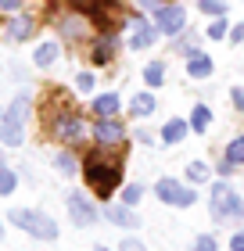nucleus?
<instances>
[{"mask_svg":"<svg viewBox=\"0 0 244 251\" xmlns=\"http://www.w3.org/2000/svg\"><path fill=\"white\" fill-rule=\"evenodd\" d=\"M54 58H57V43H40V47H36V54H32V61H36V65H43V68H47V65H54Z\"/></svg>","mask_w":244,"mask_h":251,"instance_id":"nucleus-21","label":"nucleus"},{"mask_svg":"<svg viewBox=\"0 0 244 251\" xmlns=\"http://www.w3.org/2000/svg\"><path fill=\"white\" fill-rule=\"evenodd\" d=\"M144 79H147L151 86H158L162 79H165V65H162V61H151V65L144 68Z\"/></svg>","mask_w":244,"mask_h":251,"instance_id":"nucleus-26","label":"nucleus"},{"mask_svg":"<svg viewBox=\"0 0 244 251\" xmlns=\"http://www.w3.org/2000/svg\"><path fill=\"white\" fill-rule=\"evenodd\" d=\"M94 140H97V147H119V144L126 140V126H122L119 119H97Z\"/></svg>","mask_w":244,"mask_h":251,"instance_id":"nucleus-9","label":"nucleus"},{"mask_svg":"<svg viewBox=\"0 0 244 251\" xmlns=\"http://www.w3.org/2000/svg\"><path fill=\"white\" fill-rule=\"evenodd\" d=\"M226 162L234 165V169H241V165H244V133L230 140V147H226Z\"/></svg>","mask_w":244,"mask_h":251,"instance_id":"nucleus-19","label":"nucleus"},{"mask_svg":"<svg viewBox=\"0 0 244 251\" xmlns=\"http://www.w3.org/2000/svg\"><path fill=\"white\" fill-rule=\"evenodd\" d=\"M51 129H54L57 140H65V144H79L83 140V119H79L76 111H57Z\"/></svg>","mask_w":244,"mask_h":251,"instance_id":"nucleus-7","label":"nucleus"},{"mask_svg":"<svg viewBox=\"0 0 244 251\" xmlns=\"http://www.w3.org/2000/svg\"><path fill=\"white\" fill-rule=\"evenodd\" d=\"M83 176H86V187L97 194V198H111L122 183V158L119 154H108L104 147L86 154L83 162Z\"/></svg>","mask_w":244,"mask_h":251,"instance_id":"nucleus-1","label":"nucleus"},{"mask_svg":"<svg viewBox=\"0 0 244 251\" xmlns=\"http://www.w3.org/2000/svg\"><path fill=\"white\" fill-rule=\"evenodd\" d=\"M230 97H234V104H237V108H241V111H244V90H241V86H237V90H234V94H230Z\"/></svg>","mask_w":244,"mask_h":251,"instance_id":"nucleus-35","label":"nucleus"},{"mask_svg":"<svg viewBox=\"0 0 244 251\" xmlns=\"http://www.w3.org/2000/svg\"><path fill=\"white\" fill-rule=\"evenodd\" d=\"M208 36H212V40H223V36H226V22H223V18H216L212 25H208Z\"/></svg>","mask_w":244,"mask_h":251,"instance_id":"nucleus-30","label":"nucleus"},{"mask_svg":"<svg viewBox=\"0 0 244 251\" xmlns=\"http://www.w3.org/2000/svg\"><path fill=\"white\" fill-rule=\"evenodd\" d=\"M230 251H244V230H237L230 237Z\"/></svg>","mask_w":244,"mask_h":251,"instance_id":"nucleus-33","label":"nucleus"},{"mask_svg":"<svg viewBox=\"0 0 244 251\" xmlns=\"http://www.w3.org/2000/svg\"><path fill=\"white\" fill-rule=\"evenodd\" d=\"M72 4H76V7H83V11H90V7L97 4V0H72Z\"/></svg>","mask_w":244,"mask_h":251,"instance_id":"nucleus-37","label":"nucleus"},{"mask_svg":"<svg viewBox=\"0 0 244 251\" xmlns=\"http://www.w3.org/2000/svg\"><path fill=\"white\" fill-rule=\"evenodd\" d=\"M115 50H119V36H111V32H104V36L94 43V65H108L111 58H115Z\"/></svg>","mask_w":244,"mask_h":251,"instance_id":"nucleus-12","label":"nucleus"},{"mask_svg":"<svg viewBox=\"0 0 244 251\" xmlns=\"http://www.w3.org/2000/svg\"><path fill=\"white\" fill-rule=\"evenodd\" d=\"M0 241H4V226H0Z\"/></svg>","mask_w":244,"mask_h":251,"instance_id":"nucleus-40","label":"nucleus"},{"mask_svg":"<svg viewBox=\"0 0 244 251\" xmlns=\"http://www.w3.org/2000/svg\"><path fill=\"white\" fill-rule=\"evenodd\" d=\"M54 165H57V173H61V176H72V173H79L76 158L68 154V151H61V154H57V158H54Z\"/></svg>","mask_w":244,"mask_h":251,"instance_id":"nucleus-23","label":"nucleus"},{"mask_svg":"<svg viewBox=\"0 0 244 251\" xmlns=\"http://www.w3.org/2000/svg\"><path fill=\"white\" fill-rule=\"evenodd\" d=\"M119 251H147L136 237H122V244H119Z\"/></svg>","mask_w":244,"mask_h":251,"instance_id":"nucleus-31","label":"nucleus"},{"mask_svg":"<svg viewBox=\"0 0 244 251\" xmlns=\"http://www.w3.org/2000/svg\"><path fill=\"white\" fill-rule=\"evenodd\" d=\"M90 18H94V25L101 32H111L122 22V4L119 0H97V4L90 7Z\"/></svg>","mask_w":244,"mask_h":251,"instance_id":"nucleus-6","label":"nucleus"},{"mask_svg":"<svg viewBox=\"0 0 244 251\" xmlns=\"http://www.w3.org/2000/svg\"><path fill=\"white\" fill-rule=\"evenodd\" d=\"M155 25H158V32L176 36L180 29H187V11H183L180 4H165V7L155 11Z\"/></svg>","mask_w":244,"mask_h":251,"instance_id":"nucleus-8","label":"nucleus"},{"mask_svg":"<svg viewBox=\"0 0 244 251\" xmlns=\"http://www.w3.org/2000/svg\"><path fill=\"white\" fill-rule=\"evenodd\" d=\"M0 165H4V154H0Z\"/></svg>","mask_w":244,"mask_h":251,"instance_id":"nucleus-41","label":"nucleus"},{"mask_svg":"<svg viewBox=\"0 0 244 251\" xmlns=\"http://www.w3.org/2000/svg\"><path fill=\"white\" fill-rule=\"evenodd\" d=\"M15 7H22V0H0V11H15Z\"/></svg>","mask_w":244,"mask_h":251,"instance_id":"nucleus-36","label":"nucleus"},{"mask_svg":"<svg viewBox=\"0 0 244 251\" xmlns=\"http://www.w3.org/2000/svg\"><path fill=\"white\" fill-rule=\"evenodd\" d=\"M90 251H108V248H90Z\"/></svg>","mask_w":244,"mask_h":251,"instance_id":"nucleus-39","label":"nucleus"},{"mask_svg":"<svg viewBox=\"0 0 244 251\" xmlns=\"http://www.w3.org/2000/svg\"><path fill=\"white\" fill-rule=\"evenodd\" d=\"M187 133H190V122H183V119H169L165 126H162V144H180Z\"/></svg>","mask_w":244,"mask_h":251,"instance_id":"nucleus-13","label":"nucleus"},{"mask_svg":"<svg viewBox=\"0 0 244 251\" xmlns=\"http://www.w3.org/2000/svg\"><path fill=\"white\" fill-rule=\"evenodd\" d=\"M140 198H144V187H140V183H130V187L122 190V204H130V208H133Z\"/></svg>","mask_w":244,"mask_h":251,"instance_id":"nucleus-28","label":"nucleus"},{"mask_svg":"<svg viewBox=\"0 0 244 251\" xmlns=\"http://www.w3.org/2000/svg\"><path fill=\"white\" fill-rule=\"evenodd\" d=\"M136 4H140V7H155V11L162 7V4H158V0H136Z\"/></svg>","mask_w":244,"mask_h":251,"instance_id":"nucleus-38","label":"nucleus"},{"mask_svg":"<svg viewBox=\"0 0 244 251\" xmlns=\"http://www.w3.org/2000/svg\"><path fill=\"white\" fill-rule=\"evenodd\" d=\"M187 176H190V183H205V179L212 176V173H208V165H205V162H190V165H187Z\"/></svg>","mask_w":244,"mask_h":251,"instance_id":"nucleus-27","label":"nucleus"},{"mask_svg":"<svg viewBox=\"0 0 244 251\" xmlns=\"http://www.w3.org/2000/svg\"><path fill=\"white\" fill-rule=\"evenodd\" d=\"M130 111H133L136 119H147L151 111H155V97H151V94H136V97L130 100Z\"/></svg>","mask_w":244,"mask_h":251,"instance_id":"nucleus-17","label":"nucleus"},{"mask_svg":"<svg viewBox=\"0 0 244 251\" xmlns=\"http://www.w3.org/2000/svg\"><path fill=\"white\" fill-rule=\"evenodd\" d=\"M187 75H194V79L212 75V58H208V54H194V58L187 61Z\"/></svg>","mask_w":244,"mask_h":251,"instance_id":"nucleus-16","label":"nucleus"},{"mask_svg":"<svg viewBox=\"0 0 244 251\" xmlns=\"http://www.w3.org/2000/svg\"><path fill=\"white\" fill-rule=\"evenodd\" d=\"M94 111L101 119H115V111H119V94H101L94 97Z\"/></svg>","mask_w":244,"mask_h":251,"instance_id":"nucleus-15","label":"nucleus"},{"mask_svg":"<svg viewBox=\"0 0 244 251\" xmlns=\"http://www.w3.org/2000/svg\"><path fill=\"white\" fill-rule=\"evenodd\" d=\"M65 204H68V219H72V226H79V230H86V226H94L97 223V204L86 198V194H68L65 198Z\"/></svg>","mask_w":244,"mask_h":251,"instance_id":"nucleus-5","label":"nucleus"},{"mask_svg":"<svg viewBox=\"0 0 244 251\" xmlns=\"http://www.w3.org/2000/svg\"><path fill=\"white\" fill-rule=\"evenodd\" d=\"M104 219L111 226H119V230H136V226H140V219L133 215L130 204H108V208H104Z\"/></svg>","mask_w":244,"mask_h":251,"instance_id":"nucleus-11","label":"nucleus"},{"mask_svg":"<svg viewBox=\"0 0 244 251\" xmlns=\"http://www.w3.org/2000/svg\"><path fill=\"white\" fill-rule=\"evenodd\" d=\"M208 212H212L216 223H244V201L234 194V187H230V183H212Z\"/></svg>","mask_w":244,"mask_h":251,"instance_id":"nucleus-2","label":"nucleus"},{"mask_svg":"<svg viewBox=\"0 0 244 251\" xmlns=\"http://www.w3.org/2000/svg\"><path fill=\"white\" fill-rule=\"evenodd\" d=\"M61 36L76 43L79 36H83V22H79V18H68V22H61Z\"/></svg>","mask_w":244,"mask_h":251,"instance_id":"nucleus-25","label":"nucleus"},{"mask_svg":"<svg viewBox=\"0 0 244 251\" xmlns=\"http://www.w3.org/2000/svg\"><path fill=\"white\" fill-rule=\"evenodd\" d=\"M0 144H4V147H22V144H26L22 119H18V115H11V111H7L4 119H0Z\"/></svg>","mask_w":244,"mask_h":251,"instance_id":"nucleus-10","label":"nucleus"},{"mask_svg":"<svg viewBox=\"0 0 244 251\" xmlns=\"http://www.w3.org/2000/svg\"><path fill=\"white\" fill-rule=\"evenodd\" d=\"M190 251H219V241H216L212 233H197L194 244H190Z\"/></svg>","mask_w":244,"mask_h":251,"instance_id":"nucleus-24","label":"nucleus"},{"mask_svg":"<svg viewBox=\"0 0 244 251\" xmlns=\"http://www.w3.org/2000/svg\"><path fill=\"white\" fill-rule=\"evenodd\" d=\"M201 11H208V15H223L226 4H223V0H201Z\"/></svg>","mask_w":244,"mask_h":251,"instance_id":"nucleus-29","label":"nucleus"},{"mask_svg":"<svg viewBox=\"0 0 244 251\" xmlns=\"http://www.w3.org/2000/svg\"><path fill=\"white\" fill-rule=\"evenodd\" d=\"M11 226H22L29 237H36V241H54L57 237V223L51 219L47 212H36V208H11Z\"/></svg>","mask_w":244,"mask_h":251,"instance_id":"nucleus-3","label":"nucleus"},{"mask_svg":"<svg viewBox=\"0 0 244 251\" xmlns=\"http://www.w3.org/2000/svg\"><path fill=\"white\" fill-rule=\"evenodd\" d=\"M76 86L83 90V94H90V90H94V75H90V72H83V75L76 79Z\"/></svg>","mask_w":244,"mask_h":251,"instance_id":"nucleus-32","label":"nucleus"},{"mask_svg":"<svg viewBox=\"0 0 244 251\" xmlns=\"http://www.w3.org/2000/svg\"><path fill=\"white\" fill-rule=\"evenodd\" d=\"M15 187H18V173L7 169V165H0V198H11Z\"/></svg>","mask_w":244,"mask_h":251,"instance_id":"nucleus-18","label":"nucleus"},{"mask_svg":"<svg viewBox=\"0 0 244 251\" xmlns=\"http://www.w3.org/2000/svg\"><path fill=\"white\" fill-rule=\"evenodd\" d=\"M133 25H136V32L130 36V47H133V50H144V47H151V43H155V29H151V25H144L140 18H133Z\"/></svg>","mask_w":244,"mask_h":251,"instance_id":"nucleus-14","label":"nucleus"},{"mask_svg":"<svg viewBox=\"0 0 244 251\" xmlns=\"http://www.w3.org/2000/svg\"><path fill=\"white\" fill-rule=\"evenodd\" d=\"M208 122H212V111H208L205 104H197V108H194V115H190V129L205 133V129H208Z\"/></svg>","mask_w":244,"mask_h":251,"instance_id":"nucleus-22","label":"nucleus"},{"mask_svg":"<svg viewBox=\"0 0 244 251\" xmlns=\"http://www.w3.org/2000/svg\"><path fill=\"white\" fill-rule=\"evenodd\" d=\"M230 40H234V43H241V40H244V22H241V25H234V29H230Z\"/></svg>","mask_w":244,"mask_h":251,"instance_id":"nucleus-34","label":"nucleus"},{"mask_svg":"<svg viewBox=\"0 0 244 251\" xmlns=\"http://www.w3.org/2000/svg\"><path fill=\"white\" fill-rule=\"evenodd\" d=\"M7 36H11V40H29V36H32V18H15V22L7 25Z\"/></svg>","mask_w":244,"mask_h":251,"instance_id":"nucleus-20","label":"nucleus"},{"mask_svg":"<svg viewBox=\"0 0 244 251\" xmlns=\"http://www.w3.org/2000/svg\"><path fill=\"white\" fill-rule=\"evenodd\" d=\"M155 198L158 201H165V204H172V208H190V204L197 201V194L190 190V187H183L180 179H158L155 183Z\"/></svg>","mask_w":244,"mask_h":251,"instance_id":"nucleus-4","label":"nucleus"}]
</instances>
